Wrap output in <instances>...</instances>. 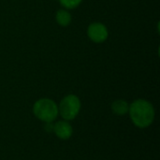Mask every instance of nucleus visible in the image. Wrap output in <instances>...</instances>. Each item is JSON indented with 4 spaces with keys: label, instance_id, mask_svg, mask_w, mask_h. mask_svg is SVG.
<instances>
[{
    "label": "nucleus",
    "instance_id": "1",
    "mask_svg": "<svg viewBox=\"0 0 160 160\" xmlns=\"http://www.w3.org/2000/svg\"><path fill=\"white\" fill-rule=\"evenodd\" d=\"M128 112L133 124L140 128L149 127L155 119V109L145 99L134 100L129 105Z\"/></svg>",
    "mask_w": 160,
    "mask_h": 160
},
{
    "label": "nucleus",
    "instance_id": "2",
    "mask_svg": "<svg viewBox=\"0 0 160 160\" xmlns=\"http://www.w3.org/2000/svg\"><path fill=\"white\" fill-rule=\"evenodd\" d=\"M33 112L38 119L45 123L53 122L58 115V106L52 99L40 98L35 102Z\"/></svg>",
    "mask_w": 160,
    "mask_h": 160
},
{
    "label": "nucleus",
    "instance_id": "3",
    "mask_svg": "<svg viewBox=\"0 0 160 160\" xmlns=\"http://www.w3.org/2000/svg\"><path fill=\"white\" fill-rule=\"evenodd\" d=\"M81 107V100L77 96L68 95L61 100L58 106V113L67 121L73 120L79 114Z\"/></svg>",
    "mask_w": 160,
    "mask_h": 160
},
{
    "label": "nucleus",
    "instance_id": "4",
    "mask_svg": "<svg viewBox=\"0 0 160 160\" xmlns=\"http://www.w3.org/2000/svg\"><path fill=\"white\" fill-rule=\"evenodd\" d=\"M87 36L93 42L102 43L107 40L109 37V31L105 24L99 22H95L89 24L87 28Z\"/></svg>",
    "mask_w": 160,
    "mask_h": 160
},
{
    "label": "nucleus",
    "instance_id": "5",
    "mask_svg": "<svg viewBox=\"0 0 160 160\" xmlns=\"http://www.w3.org/2000/svg\"><path fill=\"white\" fill-rule=\"evenodd\" d=\"M53 132L60 140H68L71 137L73 129L68 122L59 121L54 125Z\"/></svg>",
    "mask_w": 160,
    "mask_h": 160
},
{
    "label": "nucleus",
    "instance_id": "6",
    "mask_svg": "<svg viewBox=\"0 0 160 160\" xmlns=\"http://www.w3.org/2000/svg\"><path fill=\"white\" fill-rule=\"evenodd\" d=\"M55 20L57 23L61 26H68L72 21V16L69 11L66 8H60L55 14Z\"/></svg>",
    "mask_w": 160,
    "mask_h": 160
},
{
    "label": "nucleus",
    "instance_id": "7",
    "mask_svg": "<svg viewBox=\"0 0 160 160\" xmlns=\"http://www.w3.org/2000/svg\"><path fill=\"white\" fill-rule=\"evenodd\" d=\"M129 110V104L123 99H118L112 102V111L114 114L122 116L128 112Z\"/></svg>",
    "mask_w": 160,
    "mask_h": 160
},
{
    "label": "nucleus",
    "instance_id": "8",
    "mask_svg": "<svg viewBox=\"0 0 160 160\" xmlns=\"http://www.w3.org/2000/svg\"><path fill=\"white\" fill-rule=\"evenodd\" d=\"M82 0H59L60 5L66 9H73L78 8Z\"/></svg>",
    "mask_w": 160,
    "mask_h": 160
},
{
    "label": "nucleus",
    "instance_id": "9",
    "mask_svg": "<svg viewBox=\"0 0 160 160\" xmlns=\"http://www.w3.org/2000/svg\"><path fill=\"white\" fill-rule=\"evenodd\" d=\"M53 127H54V125L52 124V122L45 123V125H44V129H45L46 132L51 133V132H53Z\"/></svg>",
    "mask_w": 160,
    "mask_h": 160
}]
</instances>
